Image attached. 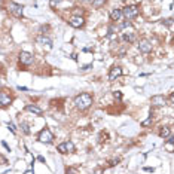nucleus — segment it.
<instances>
[{"mask_svg":"<svg viewBox=\"0 0 174 174\" xmlns=\"http://www.w3.org/2000/svg\"><path fill=\"white\" fill-rule=\"evenodd\" d=\"M92 104V95L88 92H83L81 95H77L75 98V106L79 110H86L88 107H91Z\"/></svg>","mask_w":174,"mask_h":174,"instance_id":"nucleus-1","label":"nucleus"},{"mask_svg":"<svg viewBox=\"0 0 174 174\" xmlns=\"http://www.w3.org/2000/svg\"><path fill=\"white\" fill-rule=\"evenodd\" d=\"M139 14H140V8L137 5H128V6H125L122 9V15L126 19H133V18L139 17Z\"/></svg>","mask_w":174,"mask_h":174,"instance_id":"nucleus-2","label":"nucleus"},{"mask_svg":"<svg viewBox=\"0 0 174 174\" xmlns=\"http://www.w3.org/2000/svg\"><path fill=\"white\" fill-rule=\"evenodd\" d=\"M8 10L17 18L23 17V12H24V6L23 5H18L15 2H8Z\"/></svg>","mask_w":174,"mask_h":174,"instance_id":"nucleus-3","label":"nucleus"},{"mask_svg":"<svg viewBox=\"0 0 174 174\" xmlns=\"http://www.w3.org/2000/svg\"><path fill=\"white\" fill-rule=\"evenodd\" d=\"M57 150L60 153H63V155H66V153H73L76 150L75 147V143L73 141H64V143H60L57 146Z\"/></svg>","mask_w":174,"mask_h":174,"instance_id":"nucleus-4","label":"nucleus"},{"mask_svg":"<svg viewBox=\"0 0 174 174\" xmlns=\"http://www.w3.org/2000/svg\"><path fill=\"white\" fill-rule=\"evenodd\" d=\"M37 140L40 141V143H52L54 141V134L51 133V130L45 128V130H42L40 133H39Z\"/></svg>","mask_w":174,"mask_h":174,"instance_id":"nucleus-5","label":"nucleus"},{"mask_svg":"<svg viewBox=\"0 0 174 174\" xmlns=\"http://www.w3.org/2000/svg\"><path fill=\"white\" fill-rule=\"evenodd\" d=\"M33 54H30V52H27V51H23L21 54H19V63L21 64H24V66H30L31 63H33Z\"/></svg>","mask_w":174,"mask_h":174,"instance_id":"nucleus-6","label":"nucleus"},{"mask_svg":"<svg viewBox=\"0 0 174 174\" xmlns=\"http://www.w3.org/2000/svg\"><path fill=\"white\" fill-rule=\"evenodd\" d=\"M10 104H12L10 94L6 91H0V106L2 107H6V106H10Z\"/></svg>","mask_w":174,"mask_h":174,"instance_id":"nucleus-7","label":"nucleus"},{"mask_svg":"<svg viewBox=\"0 0 174 174\" xmlns=\"http://www.w3.org/2000/svg\"><path fill=\"white\" fill-rule=\"evenodd\" d=\"M68 24L72 25L73 28H81V27H83V24H85V19H83V17L75 15V17H72L68 19Z\"/></svg>","mask_w":174,"mask_h":174,"instance_id":"nucleus-8","label":"nucleus"},{"mask_svg":"<svg viewBox=\"0 0 174 174\" xmlns=\"http://www.w3.org/2000/svg\"><path fill=\"white\" fill-rule=\"evenodd\" d=\"M139 51L143 52V54H149L152 51V43H150L147 39H143V40L139 42Z\"/></svg>","mask_w":174,"mask_h":174,"instance_id":"nucleus-9","label":"nucleus"},{"mask_svg":"<svg viewBox=\"0 0 174 174\" xmlns=\"http://www.w3.org/2000/svg\"><path fill=\"white\" fill-rule=\"evenodd\" d=\"M122 75V68L119 66H115L110 68V73H109V81H116L119 76Z\"/></svg>","mask_w":174,"mask_h":174,"instance_id":"nucleus-10","label":"nucleus"},{"mask_svg":"<svg viewBox=\"0 0 174 174\" xmlns=\"http://www.w3.org/2000/svg\"><path fill=\"white\" fill-rule=\"evenodd\" d=\"M37 42L40 43L42 46H46L48 49H51V48H52V40H51L48 36H45V34L39 36V37H37Z\"/></svg>","mask_w":174,"mask_h":174,"instance_id":"nucleus-11","label":"nucleus"},{"mask_svg":"<svg viewBox=\"0 0 174 174\" xmlns=\"http://www.w3.org/2000/svg\"><path fill=\"white\" fill-rule=\"evenodd\" d=\"M150 103H152V106H164L167 103V100L164 95H153L152 100H150Z\"/></svg>","mask_w":174,"mask_h":174,"instance_id":"nucleus-12","label":"nucleus"},{"mask_svg":"<svg viewBox=\"0 0 174 174\" xmlns=\"http://www.w3.org/2000/svg\"><path fill=\"white\" fill-rule=\"evenodd\" d=\"M122 17H124V15H122V9L113 8L110 10V18H112V21H121Z\"/></svg>","mask_w":174,"mask_h":174,"instance_id":"nucleus-13","label":"nucleus"},{"mask_svg":"<svg viewBox=\"0 0 174 174\" xmlns=\"http://www.w3.org/2000/svg\"><path fill=\"white\" fill-rule=\"evenodd\" d=\"M122 39H124V42H126V43H133L134 39H135V34H134V30H125L124 33H122Z\"/></svg>","mask_w":174,"mask_h":174,"instance_id":"nucleus-14","label":"nucleus"},{"mask_svg":"<svg viewBox=\"0 0 174 174\" xmlns=\"http://www.w3.org/2000/svg\"><path fill=\"white\" fill-rule=\"evenodd\" d=\"M25 110L30 112V113H33V115H36V116L42 115V109L37 107V106H34V104H27V106H25Z\"/></svg>","mask_w":174,"mask_h":174,"instance_id":"nucleus-15","label":"nucleus"},{"mask_svg":"<svg viewBox=\"0 0 174 174\" xmlns=\"http://www.w3.org/2000/svg\"><path fill=\"white\" fill-rule=\"evenodd\" d=\"M159 137H162V139H168L170 135H171V128L170 126H161V130H159Z\"/></svg>","mask_w":174,"mask_h":174,"instance_id":"nucleus-16","label":"nucleus"},{"mask_svg":"<svg viewBox=\"0 0 174 174\" xmlns=\"http://www.w3.org/2000/svg\"><path fill=\"white\" fill-rule=\"evenodd\" d=\"M104 3H106V0H92V2H91L92 8H95V9L101 8V6H103Z\"/></svg>","mask_w":174,"mask_h":174,"instance_id":"nucleus-17","label":"nucleus"},{"mask_svg":"<svg viewBox=\"0 0 174 174\" xmlns=\"http://www.w3.org/2000/svg\"><path fill=\"white\" fill-rule=\"evenodd\" d=\"M167 149H168V152H174V139L170 135V140L167 141Z\"/></svg>","mask_w":174,"mask_h":174,"instance_id":"nucleus-18","label":"nucleus"},{"mask_svg":"<svg viewBox=\"0 0 174 174\" xmlns=\"http://www.w3.org/2000/svg\"><path fill=\"white\" fill-rule=\"evenodd\" d=\"M109 140V134L107 133H100L98 135V143H106Z\"/></svg>","mask_w":174,"mask_h":174,"instance_id":"nucleus-19","label":"nucleus"},{"mask_svg":"<svg viewBox=\"0 0 174 174\" xmlns=\"http://www.w3.org/2000/svg\"><path fill=\"white\" fill-rule=\"evenodd\" d=\"M21 130H23L24 134H30V125L27 122H21Z\"/></svg>","mask_w":174,"mask_h":174,"instance_id":"nucleus-20","label":"nucleus"},{"mask_svg":"<svg viewBox=\"0 0 174 174\" xmlns=\"http://www.w3.org/2000/svg\"><path fill=\"white\" fill-rule=\"evenodd\" d=\"M150 124H152V116H149L146 121H143V122H141V125H143V126H147V125H150Z\"/></svg>","mask_w":174,"mask_h":174,"instance_id":"nucleus-21","label":"nucleus"},{"mask_svg":"<svg viewBox=\"0 0 174 174\" xmlns=\"http://www.w3.org/2000/svg\"><path fill=\"white\" fill-rule=\"evenodd\" d=\"M6 164H8V159L3 155H0V165H6Z\"/></svg>","mask_w":174,"mask_h":174,"instance_id":"nucleus-22","label":"nucleus"},{"mask_svg":"<svg viewBox=\"0 0 174 174\" xmlns=\"http://www.w3.org/2000/svg\"><path fill=\"white\" fill-rule=\"evenodd\" d=\"M61 2H63V0H51V6H52V8H55V6H58Z\"/></svg>","mask_w":174,"mask_h":174,"instance_id":"nucleus-23","label":"nucleus"},{"mask_svg":"<svg viewBox=\"0 0 174 174\" xmlns=\"http://www.w3.org/2000/svg\"><path fill=\"white\" fill-rule=\"evenodd\" d=\"M119 161H121V159H119V158H116V159H113V161H110V164H109V165L115 167V165H118V162H119Z\"/></svg>","mask_w":174,"mask_h":174,"instance_id":"nucleus-24","label":"nucleus"},{"mask_svg":"<svg viewBox=\"0 0 174 174\" xmlns=\"http://www.w3.org/2000/svg\"><path fill=\"white\" fill-rule=\"evenodd\" d=\"M113 97H115L116 100H121L122 98V94H121L119 91H116V92H113Z\"/></svg>","mask_w":174,"mask_h":174,"instance_id":"nucleus-25","label":"nucleus"},{"mask_svg":"<svg viewBox=\"0 0 174 174\" xmlns=\"http://www.w3.org/2000/svg\"><path fill=\"white\" fill-rule=\"evenodd\" d=\"M9 128H10V131L14 134H17V128H15V125L12 124V122H9Z\"/></svg>","mask_w":174,"mask_h":174,"instance_id":"nucleus-26","label":"nucleus"},{"mask_svg":"<svg viewBox=\"0 0 174 174\" xmlns=\"http://www.w3.org/2000/svg\"><path fill=\"white\" fill-rule=\"evenodd\" d=\"M164 24L168 25V27H173V19H171V18H170V19H165V21H164Z\"/></svg>","mask_w":174,"mask_h":174,"instance_id":"nucleus-27","label":"nucleus"},{"mask_svg":"<svg viewBox=\"0 0 174 174\" xmlns=\"http://www.w3.org/2000/svg\"><path fill=\"white\" fill-rule=\"evenodd\" d=\"M128 27H131V23H130V21H128V23H124V24L121 25V28H124V30L125 28H128Z\"/></svg>","mask_w":174,"mask_h":174,"instance_id":"nucleus-28","label":"nucleus"},{"mask_svg":"<svg viewBox=\"0 0 174 174\" xmlns=\"http://www.w3.org/2000/svg\"><path fill=\"white\" fill-rule=\"evenodd\" d=\"M173 101H174V95H173V92L170 94V97H168V103L170 104H173Z\"/></svg>","mask_w":174,"mask_h":174,"instance_id":"nucleus-29","label":"nucleus"},{"mask_svg":"<svg viewBox=\"0 0 174 174\" xmlns=\"http://www.w3.org/2000/svg\"><path fill=\"white\" fill-rule=\"evenodd\" d=\"M18 89H19V91H27V88H25V86H18Z\"/></svg>","mask_w":174,"mask_h":174,"instance_id":"nucleus-30","label":"nucleus"},{"mask_svg":"<svg viewBox=\"0 0 174 174\" xmlns=\"http://www.w3.org/2000/svg\"><path fill=\"white\" fill-rule=\"evenodd\" d=\"M37 159H39L40 162H45V158H43V156H37Z\"/></svg>","mask_w":174,"mask_h":174,"instance_id":"nucleus-31","label":"nucleus"},{"mask_svg":"<svg viewBox=\"0 0 174 174\" xmlns=\"http://www.w3.org/2000/svg\"><path fill=\"white\" fill-rule=\"evenodd\" d=\"M82 2H83V3H91L92 0H82Z\"/></svg>","mask_w":174,"mask_h":174,"instance_id":"nucleus-32","label":"nucleus"}]
</instances>
